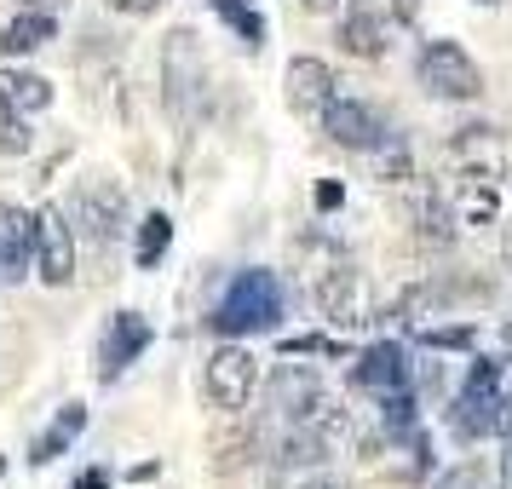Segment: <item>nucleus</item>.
<instances>
[{"mask_svg":"<svg viewBox=\"0 0 512 489\" xmlns=\"http://www.w3.org/2000/svg\"><path fill=\"white\" fill-rule=\"evenodd\" d=\"M29 248H35V213L0 202V282L29 277Z\"/></svg>","mask_w":512,"mask_h":489,"instance_id":"obj_13","label":"nucleus"},{"mask_svg":"<svg viewBox=\"0 0 512 489\" xmlns=\"http://www.w3.org/2000/svg\"><path fill=\"white\" fill-rule=\"evenodd\" d=\"M52 35H58V18H52V12H29L24 6L12 24L0 29V52H6V58H29V52L47 47Z\"/></svg>","mask_w":512,"mask_h":489,"instance_id":"obj_14","label":"nucleus"},{"mask_svg":"<svg viewBox=\"0 0 512 489\" xmlns=\"http://www.w3.org/2000/svg\"><path fill=\"white\" fill-rule=\"evenodd\" d=\"M202 93H208V64L190 29H173L162 41V98L173 121H196L202 116Z\"/></svg>","mask_w":512,"mask_h":489,"instance_id":"obj_3","label":"nucleus"},{"mask_svg":"<svg viewBox=\"0 0 512 489\" xmlns=\"http://www.w3.org/2000/svg\"><path fill=\"white\" fill-rule=\"evenodd\" d=\"M0 472H6V461H0Z\"/></svg>","mask_w":512,"mask_h":489,"instance_id":"obj_36","label":"nucleus"},{"mask_svg":"<svg viewBox=\"0 0 512 489\" xmlns=\"http://www.w3.org/2000/svg\"><path fill=\"white\" fill-rule=\"evenodd\" d=\"M0 98L18 110V116H41L52 104V87L41 81V75H29V70H0Z\"/></svg>","mask_w":512,"mask_h":489,"instance_id":"obj_17","label":"nucleus"},{"mask_svg":"<svg viewBox=\"0 0 512 489\" xmlns=\"http://www.w3.org/2000/svg\"><path fill=\"white\" fill-rule=\"evenodd\" d=\"M507 271H512V225H507Z\"/></svg>","mask_w":512,"mask_h":489,"instance_id":"obj_32","label":"nucleus"},{"mask_svg":"<svg viewBox=\"0 0 512 489\" xmlns=\"http://www.w3.org/2000/svg\"><path fill=\"white\" fill-rule=\"evenodd\" d=\"M415 6L420 0H397V18H415Z\"/></svg>","mask_w":512,"mask_h":489,"instance_id":"obj_31","label":"nucleus"},{"mask_svg":"<svg viewBox=\"0 0 512 489\" xmlns=\"http://www.w3.org/2000/svg\"><path fill=\"white\" fill-rule=\"evenodd\" d=\"M351 380L363 386V392H397V386H409V357H403V346L397 340H374L363 357H357V369H351Z\"/></svg>","mask_w":512,"mask_h":489,"instance_id":"obj_12","label":"nucleus"},{"mask_svg":"<svg viewBox=\"0 0 512 489\" xmlns=\"http://www.w3.org/2000/svg\"><path fill=\"white\" fill-rule=\"evenodd\" d=\"M340 52H351V58H380V52H386V24H380V12L346 6V18H340Z\"/></svg>","mask_w":512,"mask_h":489,"instance_id":"obj_15","label":"nucleus"},{"mask_svg":"<svg viewBox=\"0 0 512 489\" xmlns=\"http://www.w3.org/2000/svg\"><path fill=\"white\" fill-rule=\"evenodd\" d=\"M420 346H426V351H472V346H478V328H472V323L420 328Z\"/></svg>","mask_w":512,"mask_h":489,"instance_id":"obj_22","label":"nucleus"},{"mask_svg":"<svg viewBox=\"0 0 512 489\" xmlns=\"http://www.w3.org/2000/svg\"><path fill=\"white\" fill-rule=\"evenodd\" d=\"M29 144H35V133H29V121L0 98V156H24Z\"/></svg>","mask_w":512,"mask_h":489,"instance_id":"obj_23","label":"nucleus"},{"mask_svg":"<svg viewBox=\"0 0 512 489\" xmlns=\"http://www.w3.org/2000/svg\"><path fill=\"white\" fill-rule=\"evenodd\" d=\"M81 432H87V409H81V403H64V409H58V420H52L47 432L35 438V449H29V461H35V466L58 461V455H64V449H70V443L81 438Z\"/></svg>","mask_w":512,"mask_h":489,"instance_id":"obj_16","label":"nucleus"},{"mask_svg":"<svg viewBox=\"0 0 512 489\" xmlns=\"http://www.w3.org/2000/svg\"><path fill=\"white\" fill-rule=\"evenodd\" d=\"M317 311H323L334 328H363L374 323V300H369V277L357 265H334L317 282Z\"/></svg>","mask_w":512,"mask_h":489,"instance_id":"obj_8","label":"nucleus"},{"mask_svg":"<svg viewBox=\"0 0 512 489\" xmlns=\"http://www.w3.org/2000/svg\"><path fill=\"white\" fill-rule=\"evenodd\" d=\"M75 489H110V472L93 466V472H81V478H75Z\"/></svg>","mask_w":512,"mask_h":489,"instance_id":"obj_28","label":"nucleus"},{"mask_svg":"<svg viewBox=\"0 0 512 489\" xmlns=\"http://www.w3.org/2000/svg\"><path fill=\"white\" fill-rule=\"evenodd\" d=\"M478 6H495V0H478Z\"/></svg>","mask_w":512,"mask_h":489,"instance_id":"obj_35","label":"nucleus"},{"mask_svg":"<svg viewBox=\"0 0 512 489\" xmlns=\"http://www.w3.org/2000/svg\"><path fill=\"white\" fill-rule=\"evenodd\" d=\"M167 242H173V219H167L162 208H156V213H144L139 242H133V259H139V271H156V265H162Z\"/></svg>","mask_w":512,"mask_h":489,"instance_id":"obj_18","label":"nucleus"},{"mask_svg":"<svg viewBox=\"0 0 512 489\" xmlns=\"http://www.w3.org/2000/svg\"><path fill=\"white\" fill-rule=\"evenodd\" d=\"M380 426H386V438H409V432H420V409H415V392H409V386L380 392Z\"/></svg>","mask_w":512,"mask_h":489,"instance_id":"obj_19","label":"nucleus"},{"mask_svg":"<svg viewBox=\"0 0 512 489\" xmlns=\"http://www.w3.org/2000/svg\"><path fill=\"white\" fill-rule=\"evenodd\" d=\"M116 12H127V18H150V12H162V0H110Z\"/></svg>","mask_w":512,"mask_h":489,"instance_id":"obj_27","label":"nucleus"},{"mask_svg":"<svg viewBox=\"0 0 512 489\" xmlns=\"http://www.w3.org/2000/svg\"><path fill=\"white\" fill-rule=\"evenodd\" d=\"M75 213H81V231H87V242H98V248L121 242V231H127V196H121L116 185L75 190Z\"/></svg>","mask_w":512,"mask_h":489,"instance_id":"obj_10","label":"nucleus"},{"mask_svg":"<svg viewBox=\"0 0 512 489\" xmlns=\"http://www.w3.org/2000/svg\"><path fill=\"white\" fill-rule=\"evenodd\" d=\"M420 87L432 98H449V104H466V98L484 93V75L472 64V52L461 41H432V47L420 52Z\"/></svg>","mask_w":512,"mask_h":489,"instance_id":"obj_4","label":"nucleus"},{"mask_svg":"<svg viewBox=\"0 0 512 489\" xmlns=\"http://www.w3.org/2000/svg\"><path fill=\"white\" fill-rule=\"evenodd\" d=\"M202 386H208V403H213V409H225V415L248 409V403H254V386H259V357H254L248 346L225 340V346L208 357Z\"/></svg>","mask_w":512,"mask_h":489,"instance_id":"obj_5","label":"nucleus"},{"mask_svg":"<svg viewBox=\"0 0 512 489\" xmlns=\"http://www.w3.org/2000/svg\"><path fill=\"white\" fill-rule=\"evenodd\" d=\"M288 357H346L340 340H328V334H300V340H282Z\"/></svg>","mask_w":512,"mask_h":489,"instance_id":"obj_24","label":"nucleus"},{"mask_svg":"<svg viewBox=\"0 0 512 489\" xmlns=\"http://www.w3.org/2000/svg\"><path fill=\"white\" fill-rule=\"evenodd\" d=\"M507 363H512V328H507Z\"/></svg>","mask_w":512,"mask_h":489,"instance_id":"obj_33","label":"nucleus"},{"mask_svg":"<svg viewBox=\"0 0 512 489\" xmlns=\"http://www.w3.org/2000/svg\"><path fill=\"white\" fill-rule=\"evenodd\" d=\"M208 6L242 35V47H265V18H259L248 0H208Z\"/></svg>","mask_w":512,"mask_h":489,"instance_id":"obj_21","label":"nucleus"},{"mask_svg":"<svg viewBox=\"0 0 512 489\" xmlns=\"http://www.w3.org/2000/svg\"><path fill=\"white\" fill-rule=\"evenodd\" d=\"M300 489H346V478H334V472H317V478H305Z\"/></svg>","mask_w":512,"mask_h":489,"instance_id":"obj_29","label":"nucleus"},{"mask_svg":"<svg viewBox=\"0 0 512 489\" xmlns=\"http://www.w3.org/2000/svg\"><path fill=\"white\" fill-rule=\"evenodd\" d=\"M150 340H156V328L144 323L139 311H116L110 328H104V346H98V374L104 380H121L127 363H139L144 351H150Z\"/></svg>","mask_w":512,"mask_h":489,"instance_id":"obj_9","label":"nucleus"},{"mask_svg":"<svg viewBox=\"0 0 512 489\" xmlns=\"http://www.w3.org/2000/svg\"><path fill=\"white\" fill-rule=\"evenodd\" d=\"M340 202H346V185H334V179H323V185H317V208H323V213H334Z\"/></svg>","mask_w":512,"mask_h":489,"instance_id":"obj_26","label":"nucleus"},{"mask_svg":"<svg viewBox=\"0 0 512 489\" xmlns=\"http://www.w3.org/2000/svg\"><path fill=\"white\" fill-rule=\"evenodd\" d=\"M334 93H340V81H334V70H328L323 58H294L288 64V104L300 116H323Z\"/></svg>","mask_w":512,"mask_h":489,"instance_id":"obj_11","label":"nucleus"},{"mask_svg":"<svg viewBox=\"0 0 512 489\" xmlns=\"http://www.w3.org/2000/svg\"><path fill=\"white\" fill-rule=\"evenodd\" d=\"M317 121H323V133L340 144V150H386V144H392L386 116H380L374 104H363V98H340L334 93Z\"/></svg>","mask_w":512,"mask_h":489,"instance_id":"obj_7","label":"nucleus"},{"mask_svg":"<svg viewBox=\"0 0 512 489\" xmlns=\"http://www.w3.org/2000/svg\"><path fill=\"white\" fill-rule=\"evenodd\" d=\"M449 426L461 443H478V438H495V432H512V392H501V363L478 357L466 369V386L449 409Z\"/></svg>","mask_w":512,"mask_h":489,"instance_id":"obj_2","label":"nucleus"},{"mask_svg":"<svg viewBox=\"0 0 512 489\" xmlns=\"http://www.w3.org/2000/svg\"><path fill=\"white\" fill-rule=\"evenodd\" d=\"M507 489H512V484H507Z\"/></svg>","mask_w":512,"mask_h":489,"instance_id":"obj_37","label":"nucleus"},{"mask_svg":"<svg viewBox=\"0 0 512 489\" xmlns=\"http://www.w3.org/2000/svg\"><path fill=\"white\" fill-rule=\"evenodd\" d=\"M277 323H282V282H277V271H259V265L236 271L231 288L219 294V305H213V317H208V328L219 340L271 334Z\"/></svg>","mask_w":512,"mask_h":489,"instance_id":"obj_1","label":"nucleus"},{"mask_svg":"<svg viewBox=\"0 0 512 489\" xmlns=\"http://www.w3.org/2000/svg\"><path fill=\"white\" fill-rule=\"evenodd\" d=\"M415 225H420L426 242H449V236H455V213H449V202H443V190H420Z\"/></svg>","mask_w":512,"mask_h":489,"instance_id":"obj_20","label":"nucleus"},{"mask_svg":"<svg viewBox=\"0 0 512 489\" xmlns=\"http://www.w3.org/2000/svg\"><path fill=\"white\" fill-rule=\"evenodd\" d=\"M432 489H478V466H472V461L449 466V472H438V478H432Z\"/></svg>","mask_w":512,"mask_h":489,"instance_id":"obj_25","label":"nucleus"},{"mask_svg":"<svg viewBox=\"0 0 512 489\" xmlns=\"http://www.w3.org/2000/svg\"><path fill=\"white\" fill-rule=\"evenodd\" d=\"M507 484H512V449H507Z\"/></svg>","mask_w":512,"mask_h":489,"instance_id":"obj_34","label":"nucleus"},{"mask_svg":"<svg viewBox=\"0 0 512 489\" xmlns=\"http://www.w3.org/2000/svg\"><path fill=\"white\" fill-rule=\"evenodd\" d=\"M29 265L47 288H70L75 282V231L58 208L35 213V248H29Z\"/></svg>","mask_w":512,"mask_h":489,"instance_id":"obj_6","label":"nucleus"},{"mask_svg":"<svg viewBox=\"0 0 512 489\" xmlns=\"http://www.w3.org/2000/svg\"><path fill=\"white\" fill-rule=\"evenodd\" d=\"M29 12H52V18H58V12H64V6H70V0H24Z\"/></svg>","mask_w":512,"mask_h":489,"instance_id":"obj_30","label":"nucleus"}]
</instances>
